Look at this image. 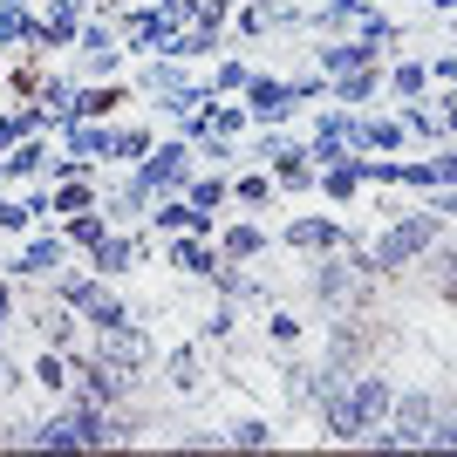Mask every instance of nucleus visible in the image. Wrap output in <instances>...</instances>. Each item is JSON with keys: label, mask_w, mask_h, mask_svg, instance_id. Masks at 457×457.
<instances>
[{"label": "nucleus", "mask_w": 457, "mask_h": 457, "mask_svg": "<svg viewBox=\"0 0 457 457\" xmlns=\"http://www.w3.org/2000/svg\"><path fill=\"white\" fill-rule=\"evenodd\" d=\"M157 7H178V0H157Z\"/></svg>", "instance_id": "obj_59"}, {"label": "nucleus", "mask_w": 457, "mask_h": 457, "mask_svg": "<svg viewBox=\"0 0 457 457\" xmlns=\"http://www.w3.org/2000/svg\"><path fill=\"white\" fill-rule=\"evenodd\" d=\"M28 382L35 389H48V396H69V382H76V362H69V348H41L35 355V369H28Z\"/></svg>", "instance_id": "obj_25"}, {"label": "nucleus", "mask_w": 457, "mask_h": 457, "mask_svg": "<svg viewBox=\"0 0 457 457\" xmlns=\"http://www.w3.org/2000/svg\"><path fill=\"white\" fill-rule=\"evenodd\" d=\"M301 151H307V137H294L287 123L246 137V157H253V164H267V171H273V164H287V157H301Z\"/></svg>", "instance_id": "obj_20"}, {"label": "nucleus", "mask_w": 457, "mask_h": 457, "mask_svg": "<svg viewBox=\"0 0 457 457\" xmlns=\"http://www.w3.org/2000/svg\"><path fill=\"white\" fill-rule=\"evenodd\" d=\"M355 178H362V191H396V185H403V157L355 151Z\"/></svg>", "instance_id": "obj_37"}, {"label": "nucleus", "mask_w": 457, "mask_h": 457, "mask_svg": "<svg viewBox=\"0 0 457 457\" xmlns=\"http://www.w3.org/2000/svg\"><path fill=\"white\" fill-rule=\"evenodd\" d=\"M307 157L314 164H348L355 157V110H342V103H328L321 116H314V130H307Z\"/></svg>", "instance_id": "obj_8"}, {"label": "nucleus", "mask_w": 457, "mask_h": 457, "mask_svg": "<svg viewBox=\"0 0 457 457\" xmlns=\"http://www.w3.org/2000/svg\"><path fill=\"white\" fill-rule=\"evenodd\" d=\"M355 21H362V0H321V7H307V28H321V35H355Z\"/></svg>", "instance_id": "obj_36"}, {"label": "nucleus", "mask_w": 457, "mask_h": 457, "mask_svg": "<svg viewBox=\"0 0 457 457\" xmlns=\"http://www.w3.org/2000/svg\"><path fill=\"white\" fill-rule=\"evenodd\" d=\"M164 267L185 273V280H205V273L219 267V246L198 239V232H164Z\"/></svg>", "instance_id": "obj_12"}, {"label": "nucleus", "mask_w": 457, "mask_h": 457, "mask_svg": "<svg viewBox=\"0 0 457 457\" xmlns=\"http://www.w3.org/2000/svg\"><path fill=\"white\" fill-rule=\"evenodd\" d=\"M28 451H82L76 423H69V410H48V417H35V437H28Z\"/></svg>", "instance_id": "obj_33"}, {"label": "nucleus", "mask_w": 457, "mask_h": 457, "mask_svg": "<svg viewBox=\"0 0 457 457\" xmlns=\"http://www.w3.org/2000/svg\"><path fill=\"white\" fill-rule=\"evenodd\" d=\"M430 14H457V0H430Z\"/></svg>", "instance_id": "obj_56"}, {"label": "nucleus", "mask_w": 457, "mask_h": 457, "mask_svg": "<svg viewBox=\"0 0 457 457\" xmlns=\"http://www.w3.org/2000/svg\"><path fill=\"white\" fill-rule=\"evenodd\" d=\"M7 328H21V280L14 273H0V335Z\"/></svg>", "instance_id": "obj_49"}, {"label": "nucleus", "mask_w": 457, "mask_h": 457, "mask_svg": "<svg viewBox=\"0 0 457 457\" xmlns=\"http://www.w3.org/2000/svg\"><path fill=\"white\" fill-rule=\"evenodd\" d=\"M76 89H82L76 76H41L35 103H41V110H48V116H55V130H62V123H76Z\"/></svg>", "instance_id": "obj_34"}, {"label": "nucleus", "mask_w": 457, "mask_h": 457, "mask_svg": "<svg viewBox=\"0 0 457 457\" xmlns=\"http://www.w3.org/2000/svg\"><path fill=\"white\" fill-rule=\"evenodd\" d=\"M96 294H103V273H89V267H76V273L62 267L55 280H48V301H55V307H69V314H82V307H89Z\"/></svg>", "instance_id": "obj_21"}, {"label": "nucleus", "mask_w": 457, "mask_h": 457, "mask_svg": "<svg viewBox=\"0 0 457 457\" xmlns=\"http://www.w3.org/2000/svg\"><path fill=\"white\" fill-rule=\"evenodd\" d=\"M430 89H457V48L430 55Z\"/></svg>", "instance_id": "obj_51"}, {"label": "nucleus", "mask_w": 457, "mask_h": 457, "mask_svg": "<svg viewBox=\"0 0 457 457\" xmlns=\"http://www.w3.org/2000/svg\"><path fill=\"white\" fill-rule=\"evenodd\" d=\"M232 335H239V301H219L205 321H198V335H191V342H205V348H232Z\"/></svg>", "instance_id": "obj_39"}, {"label": "nucleus", "mask_w": 457, "mask_h": 457, "mask_svg": "<svg viewBox=\"0 0 457 457\" xmlns=\"http://www.w3.org/2000/svg\"><path fill=\"white\" fill-rule=\"evenodd\" d=\"M48 157H55L48 137H21L14 151L0 157V178H7V185H41V178H48Z\"/></svg>", "instance_id": "obj_15"}, {"label": "nucleus", "mask_w": 457, "mask_h": 457, "mask_svg": "<svg viewBox=\"0 0 457 457\" xmlns=\"http://www.w3.org/2000/svg\"><path fill=\"white\" fill-rule=\"evenodd\" d=\"M28 437H35V417H7L0 423V451H28Z\"/></svg>", "instance_id": "obj_50"}, {"label": "nucleus", "mask_w": 457, "mask_h": 457, "mask_svg": "<svg viewBox=\"0 0 457 457\" xmlns=\"http://www.w3.org/2000/svg\"><path fill=\"white\" fill-rule=\"evenodd\" d=\"M396 116H403V130H410V144H444V116L430 110V96H417V103H396Z\"/></svg>", "instance_id": "obj_31"}, {"label": "nucleus", "mask_w": 457, "mask_h": 457, "mask_svg": "<svg viewBox=\"0 0 457 457\" xmlns=\"http://www.w3.org/2000/svg\"><path fill=\"white\" fill-rule=\"evenodd\" d=\"M423 451H457V403H444V410H437V423H430Z\"/></svg>", "instance_id": "obj_48"}, {"label": "nucleus", "mask_w": 457, "mask_h": 457, "mask_svg": "<svg viewBox=\"0 0 457 457\" xmlns=\"http://www.w3.org/2000/svg\"><path fill=\"white\" fill-rule=\"evenodd\" d=\"M444 232H451V219H444L437 205H403L396 219H382V226L369 232V260H376L382 280H396V273L423 267V253L437 246Z\"/></svg>", "instance_id": "obj_1"}, {"label": "nucleus", "mask_w": 457, "mask_h": 457, "mask_svg": "<svg viewBox=\"0 0 457 457\" xmlns=\"http://www.w3.org/2000/svg\"><path fill=\"white\" fill-rule=\"evenodd\" d=\"M314 178H321V164H314V157H287V164H273V191H280V198H301V191H314Z\"/></svg>", "instance_id": "obj_38"}, {"label": "nucleus", "mask_w": 457, "mask_h": 457, "mask_svg": "<svg viewBox=\"0 0 457 457\" xmlns=\"http://www.w3.org/2000/svg\"><path fill=\"white\" fill-rule=\"evenodd\" d=\"M41 14L35 7H0V55H35Z\"/></svg>", "instance_id": "obj_23"}, {"label": "nucleus", "mask_w": 457, "mask_h": 457, "mask_svg": "<svg viewBox=\"0 0 457 457\" xmlns=\"http://www.w3.org/2000/svg\"><path fill=\"white\" fill-rule=\"evenodd\" d=\"M185 198L198 212H226L232 205V171H205V164H198V171H191V185H185Z\"/></svg>", "instance_id": "obj_28"}, {"label": "nucleus", "mask_w": 457, "mask_h": 457, "mask_svg": "<svg viewBox=\"0 0 457 457\" xmlns=\"http://www.w3.org/2000/svg\"><path fill=\"white\" fill-rule=\"evenodd\" d=\"M403 144H410V130H403V116H369V110H355V151H382V157H396Z\"/></svg>", "instance_id": "obj_17"}, {"label": "nucleus", "mask_w": 457, "mask_h": 457, "mask_svg": "<svg viewBox=\"0 0 457 457\" xmlns=\"http://www.w3.org/2000/svg\"><path fill=\"white\" fill-rule=\"evenodd\" d=\"M0 7H35V0H0Z\"/></svg>", "instance_id": "obj_57"}, {"label": "nucleus", "mask_w": 457, "mask_h": 457, "mask_svg": "<svg viewBox=\"0 0 457 457\" xmlns=\"http://www.w3.org/2000/svg\"><path fill=\"white\" fill-rule=\"evenodd\" d=\"M382 96H389V103H417V96H430V62H417V55L382 62Z\"/></svg>", "instance_id": "obj_16"}, {"label": "nucleus", "mask_w": 457, "mask_h": 457, "mask_svg": "<svg viewBox=\"0 0 457 457\" xmlns=\"http://www.w3.org/2000/svg\"><path fill=\"white\" fill-rule=\"evenodd\" d=\"M110 130L116 123H62V151H76V157H96V164H103V157H110Z\"/></svg>", "instance_id": "obj_30"}, {"label": "nucleus", "mask_w": 457, "mask_h": 457, "mask_svg": "<svg viewBox=\"0 0 457 457\" xmlns=\"http://www.w3.org/2000/svg\"><path fill=\"white\" fill-rule=\"evenodd\" d=\"M273 198H280V191H273V171H267V164H253V171L232 178V205H239V212H267Z\"/></svg>", "instance_id": "obj_32"}, {"label": "nucleus", "mask_w": 457, "mask_h": 457, "mask_svg": "<svg viewBox=\"0 0 457 457\" xmlns=\"http://www.w3.org/2000/svg\"><path fill=\"white\" fill-rule=\"evenodd\" d=\"M280 389L294 410H314V362H280Z\"/></svg>", "instance_id": "obj_45"}, {"label": "nucleus", "mask_w": 457, "mask_h": 457, "mask_svg": "<svg viewBox=\"0 0 457 457\" xmlns=\"http://www.w3.org/2000/svg\"><path fill=\"white\" fill-rule=\"evenodd\" d=\"M355 35H362V41H376V48H396V41H403V21H396V14H382V7H362Z\"/></svg>", "instance_id": "obj_44"}, {"label": "nucleus", "mask_w": 457, "mask_h": 457, "mask_svg": "<svg viewBox=\"0 0 457 457\" xmlns=\"http://www.w3.org/2000/svg\"><path fill=\"white\" fill-rule=\"evenodd\" d=\"M226 48V21H191L185 35L171 41V62H212Z\"/></svg>", "instance_id": "obj_22"}, {"label": "nucleus", "mask_w": 457, "mask_h": 457, "mask_svg": "<svg viewBox=\"0 0 457 457\" xmlns=\"http://www.w3.org/2000/svg\"><path fill=\"white\" fill-rule=\"evenodd\" d=\"M62 267H69V239H62V226H35V232H21V253L0 273H14V280L28 287V280H55Z\"/></svg>", "instance_id": "obj_3"}, {"label": "nucleus", "mask_w": 457, "mask_h": 457, "mask_svg": "<svg viewBox=\"0 0 457 457\" xmlns=\"http://www.w3.org/2000/svg\"><path fill=\"white\" fill-rule=\"evenodd\" d=\"M362 7H382V0H362Z\"/></svg>", "instance_id": "obj_60"}, {"label": "nucleus", "mask_w": 457, "mask_h": 457, "mask_svg": "<svg viewBox=\"0 0 457 457\" xmlns=\"http://www.w3.org/2000/svg\"><path fill=\"white\" fill-rule=\"evenodd\" d=\"M130 82H137V96H144V103H164V96H185V89H198V76H191L185 62H171V55H144Z\"/></svg>", "instance_id": "obj_9"}, {"label": "nucleus", "mask_w": 457, "mask_h": 457, "mask_svg": "<svg viewBox=\"0 0 457 457\" xmlns=\"http://www.w3.org/2000/svg\"><path fill=\"white\" fill-rule=\"evenodd\" d=\"M287 82H294V96H301V103H321V96H328V76H321V69H307V76H287Z\"/></svg>", "instance_id": "obj_52"}, {"label": "nucleus", "mask_w": 457, "mask_h": 457, "mask_svg": "<svg viewBox=\"0 0 457 457\" xmlns=\"http://www.w3.org/2000/svg\"><path fill=\"white\" fill-rule=\"evenodd\" d=\"M273 246H287V253H301V260H314V253H335V246H348V226L335 219V212H294L280 232H273Z\"/></svg>", "instance_id": "obj_5"}, {"label": "nucleus", "mask_w": 457, "mask_h": 457, "mask_svg": "<svg viewBox=\"0 0 457 457\" xmlns=\"http://www.w3.org/2000/svg\"><path fill=\"white\" fill-rule=\"evenodd\" d=\"M451 35H457V14H451Z\"/></svg>", "instance_id": "obj_61"}, {"label": "nucleus", "mask_w": 457, "mask_h": 457, "mask_svg": "<svg viewBox=\"0 0 457 457\" xmlns=\"http://www.w3.org/2000/svg\"><path fill=\"white\" fill-rule=\"evenodd\" d=\"M21 321L41 335V348H82V342H89L82 314H69V307H55V301H41L35 314H21Z\"/></svg>", "instance_id": "obj_11"}, {"label": "nucleus", "mask_w": 457, "mask_h": 457, "mask_svg": "<svg viewBox=\"0 0 457 457\" xmlns=\"http://www.w3.org/2000/svg\"><path fill=\"white\" fill-rule=\"evenodd\" d=\"M164 389H171V396H198V389H205V342L164 348Z\"/></svg>", "instance_id": "obj_14"}, {"label": "nucleus", "mask_w": 457, "mask_h": 457, "mask_svg": "<svg viewBox=\"0 0 457 457\" xmlns=\"http://www.w3.org/2000/svg\"><path fill=\"white\" fill-rule=\"evenodd\" d=\"M151 198H157V191L144 185L137 171H123L116 185H103V212H110V226H137V219L151 212Z\"/></svg>", "instance_id": "obj_13"}, {"label": "nucleus", "mask_w": 457, "mask_h": 457, "mask_svg": "<svg viewBox=\"0 0 457 457\" xmlns=\"http://www.w3.org/2000/svg\"><path fill=\"white\" fill-rule=\"evenodd\" d=\"M191 151H198V164H205V171H232V164L246 157V144H239V137H219V130H205L198 144H191Z\"/></svg>", "instance_id": "obj_41"}, {"label": "nucleus", "mask_w": 457, "mask_h": 457, "mask_svg": "<svg viewBox=\"0 0 457 457\" xmlns=\"http://www.w3.org/2000/svg\"><path fill=\"white\" fill-rule=\"evenodd\" d=\"M123 48H110V55H76V69H69V76L76 82H110V76H123Z\"/></svg>", "instance_id": "obj_46"}, {"label": "nucleus", "mask_w": 457, "mask_h": 457, "mask_svg": "<svg viewBox=\"0 0 457 457\" xmlns=\"http://www.w3.org/2000/svg\"><path fill=\"white\" fill-rule=\"evenodd\" d=\"M232 7L239 0H205V21H232Z\"/></svg>", "instance_id": "obj_55"}, {"label": "nucleus", "mask_w": 457, "mask_h": 457, "mask_svg": "<svg viewBox=\"0 0 457 457\" xmlns=\"http://www.w3.org/2000/svg\"><path fill=\"white\" fill-rule=\"evenodd\" d=\"M151 144H157L151 123H116V130H110V164H123V171H130V164H144V157H151Z\"/></svg>", "instance_id": "obj_27"}, {"label": "nucleus", "mask_w": 457, "mask_h": 457, "mask_svg": "<svg viewBox=\"0 0 457 457\" xmlns=\"http://www.w3.org/2000/svg\"><path fill=\"white\" fill-rule=\"evenodd\" d=\"M89 348L103 362L130 369V376H151L157 369V342H151V328H144V314H130V321H116V328H96Z\"/></svg>", "instance_id": "obj_2"}, {"label": "nucleus", "mask_w": 457, "mask_h": 457, "mask_svg": "<svg viewBox=\"0 0 457 457\" xmlns=\"http://www.w3.org/2000/svg\"><path fill=\"white\" fill-rule=\"evenodd\" d=\"M301 328H307L301 314H287V307H273V314H267V342H273V348H294V342H301Z\"/></svg>", "instance_id": "obj_47"}, {"label": "nucleus", "mask_w": 457, "mask_h": 457, "mask_svg": "<svg viewBox=\"0 0 457 457\" xmlns=\"http://www.w3.org/2000/svg\"><path fill=\"white\" fill-rule=\"evenodd\" d=\"M423 267H430V294H444V301H457V232H444L437 246L423 253Z\"/></svg>", "instance_id": "obj_29"}, {"label": "nucleus", "mask_w": 457, "mask_h": 457, "mask_svg": "<svg viewBox=\"0 0 457 457\" xmlns=\"http://www.w3.org/2000/svg\"><path fill=\"white\" fill-rule=\"evenodd\" d=\"M205 280H212V294H219V301H239V307H246V301H267L260 273H253V267H239V260H219V267H212Z\"/></svg>", "instance_id": "obj_19"}, {"label": "nucleus", "mask_w": 457, "mask_h": 457, "mask_svg": "<svg viewBox=\"0 0 457 457\" xmlns=\"http://www.w3.org/2000/svg\"><path fill=\"white\" fill-rule=\"evenodd\" d=\"M246 82H253V62L246 55H212V76H205L212 96H239Z\"/></svg>", "instance_id": "obj_40"}, {"label": "nucleus", "mask_w": 457, "mask_h": 457, "mask_svg": "<svg viewBox=\"0 0 457 457\" xmlns=\"http://www.w3.org/2000/svg\"><path fill=\"white\" fill-rule=\"evenodd\" d=\"M110 48H123L116 21L110 14H89V21H82V35H76V55H110Z\"/></svg>", "instance_id": "obj_43"}, {"label": "nucleus", "mask_w": 457, "mask_h": 457, "mask_svg": "<svg viewBox=\"0 0 457 457\" xmlns=\"http://www.w3.org/2000/svg\"><path fill=\"white\" fill-rule=\"evenodd\" d=\"M0 82H7V55H0Z\"/></svg>", "instance_id": "obj_58"}, {"label": "nucleus", "mask_w": 457, "mask_h": 457, "mask_svg": "<svg viewBox=\"0 0 457 457\" xmlns=\"http://www.w3.org/2000/svg\"><path fill=\"white\" fill-rule=\"evenodd\" d=\"M21 382H28V369H21L14 355H7V348H0V396H14Z\"/></svg>", "instance_id": "obj_53"}, {"label": "nucleus", "mask_w": 457, "mask_h": 457, "mask_svg": "<svg viewBox=\"0 0 457 457\" xmlns=\"http://www.w3.org/2000/svg\"><path fill=\"white\" fill-rule=\"evenodd\" d=\"M226 451H280V430L267 417H232L226 423Z\"/></svg>", "instance_id": "obj_35"}, {"label": "nucleus", "mask_w": 457, "mask_h": 457, "mask_svg": "<svg viewBox=\"0 0 457 457\" xmlns=\"http://www.w3.org/2000/svg\"><path fill=\"white\" fill-rule=\"evenodd\" d=\"M239 103H246L253 130H273V123H294V110H301V96H294V82H287V76H267V69H253V82L239 89Z\"/></svg>", "instance_id": "obj_6"}, {"label": "nucleus", "mask_w": 457, "mask_h": 457, "mask_svg": "<svg viewBox=\"0 0 457 457\" xmlns=\"http://www.w3.org/2000/svg\"><path fill=\"white\" fill-rule=\"evenodd\" d=\"M130 171L144 178L157 198H171V191H185V185H191V171H198V151H191L185 137H157L151 157H144V164H130Z\"/></svg>", "instance_id": "obj_4"}, {"label": "nucleus", "mask_w": 457, "mask_h": 457, "mask_svg": "<svg viewBox=\"0 0 457 457\" xmlns=\"http://www.w3.org/2000/svg\"><path fill=\"white\" fill-rule=\"evenodd\" d=\"M103 232H110V212H103V205L69 212V219H62V239H69V253H82V260H89V253L103 246Z\"/></svg>", "instance_id": "obj_24"}, {"label": "nucleus", "mask_w": 457, "mask_h": 457, "mask_svg": "<svg viewBox=\"0 0 457 457\" xmlns=\"http://www.w3.org/2000/svg\"><path fill=\"white\" fill-rule=\"evenodd\" d=\"M437 116H444V130L457 137V89H444V96H437Z\"/></svg>", "instance_id": "obj_54"}, {"label": "nucleus", "mask_w": 457, "mask_h": 457, "mask_svg": "<svg viewBox=\"0 0 457 457\" xmlns=\"http://www.w3.org/2000/svg\"><path fill=\"white\" fill-rule=\"evenodd\" d=\"M451 396H437V382H417V389H396V410H389V423H396L403 451H423V437H430V423H437V410Z\"/></svg>", "instance_id": "obj_7"}, {"label": "nucleus", "mask_w": 457, "mask_h": 457, "mask_svg": "<svg viewBox=\"0 0 457 457\" xmlns=\"http://www.w3.org/2000/svg\"><path fill=\"white\" fill-rule=\"evenodd\" d=\"M382 96V62L376 69H348V76H328V103H342V110H369ZM389 103V96H382Z\"/></svg>", "instance_id": "obj_18"}, {"label": "nucleus", "mask_w": 457, "mask_h": 457, "mask_svg": "<svg viewBox=\"0 0 457 457\" xmlns=\"http://www.w3.org/2000/svg\"><path fill=\"white\" fill-rule=\"evenodd\" d=\"M89 205H103V185H96V178H55V185H48V212H55V219L89 212Z\"/></svg>", "instance_id": "obj_26"}, {"label": "nucleus", "mask_w": 457, "mask_h": 457, "mask_svg": "<svg viewBox=\"0 0 457 457\" xmlns=\"http://www.w3.org/2000/svg\"><path fill=\"white\" fill-rule=\"evenodd\" d=\"M212 246H219V260H239V267H253V260H267V253H273V232H267V226H253V219H219Z\"/></svg>", "instance_id": "obj_10"}, {"label": "nucleus", "mask_w": 457, "mask_h": 457, "mask_svg": "<svg viewBox=\"0 0 457 457\" xmlns=\"http://www.w3.org/2000/svg\"><path fill=\"white\" fill-rule=\"evenodd\" d=\"M130 314H137V307L123 301V294H110V280H103V294H96V301L82 307V328L96 335V328H116V321H130Z\"/></svg>", "instance_id": "obj_42"}]
</instances>
